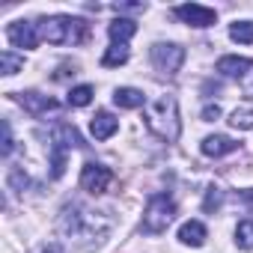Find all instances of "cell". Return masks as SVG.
Returning a JSON list of instances; mask_svg holds the SVG:
<instances>
[{
  "label": "cell",
  "instance_id": "12",
  "mask_svg": "<svg viewBox=\"0 0 253 253\" xmlns=\"http://www.w3.org/2000/svg\"><path fill=\"white\" fill-rule=\"evenodd\" d=\"M116 128H119V119H116L113 113H107V110H98V113L92 116V122H89V131H92L95 140H107V137H113Z\"/></svg>",
  "mask_w": 253,
  "mask_h": 253
},
{
  "label": "cell",
  "instance_id": "26",
  "mask_svg": "<svg viewBox=\"0 0 253 253\" xmlns=\"http://www.w3.org/2000/svg\"><path fill=\"white\" fill-rule=\"evenodd\" d=\"M39 253H63V247H60V244H45Z\"/></svg>",
  "mask_w": 253,
  "mask_h": 253
},
{
  "label": "cell",
  "instance_id": "7",
  "mask_svg": "<svg viewBox=\"0 0 253 253\" xmlns=\"http://www.w3.org/2000/svg\"><path fill=\"white\" fill-rule=\"evenodd\" d=\"M176 18L203 30V27H211L217 21V12L209 9V6H200V3H182V6H176Z\"/></svg>",
  "mask_w": 253,
  "mask_h": 253
},
{
  "label": "cell",
  "instance_id": "5",
  "mask_svg": "<svg viewBox=\"0 0 253 253\" xmlns=\"http://www.w3.org/2000/svg\"><path fill=\"white\" fill-rule=\"evenodd\" d=\"M149 60H152L155 72H161V75H176V72L182 69V63H185V48H182V45H173V42H158V45H152Z\"/></svg>",
  "mask_w": 253,
  "mask_h": 253
},
{
  "label": "cell",
  "instance_id": "1",
  "mask_svg": "<svg viewBox=\"0 0 253 253\" xmlns=\"http://www.w3.org/2000/svg\"><path fill=\"white\" fill-rule=\"evenodd\" d=\"M110 229V217L107 211H95V209H86L81 203H72L63 209L60 214V235L81 244V247H92L98 244Z\"/></svg>",
  "mask_w": 253,
  "mask_h": 253
},
{
  "label": "cell",
  "instance_id": "11",
  "mask_svg": "<svg viewBox=\"0 0 253 253\" xmlns=\"http://www.w3.org/2000/svg\"><path fill=\"white\" fill-rule=\"evenodd\" d=\"M253 69V60H247V57H220L217 60V72L223 75V78H238V81H244L247 78V72Z\"/></svg>",
  "mask_w": 253,
  "mask_h": 253
},
{
  "label": "cell",
  "instance_id": "23",
  "mask_svg": "<svg viewBox=\"0 0 253 253\" xmlns=\"http://www.w3.org/2000/svg\"><path fill=\"white\" fill-rule=\"evenodd\" d=\"M15 149V137H12V125L9 119H3V146H0V152H3V158H9Z\"/></svg>",
  "mask_w": 253,
  "mask_h": 253
},
{
  "label": "cell",
  "instance_id": "3",
  "mask_svg": "<svg viewBox=\"0 0 253 253\" xmlns=\"http://www.w3.org/2000/svg\"><path fill=\"white\" fill-rule=\"evenodd\" d=\"M39 39L51 42V45H69V42H81L86 36V24L81 18L72 15H51V18H39Z\"/></svg>",
  "mask_w": 253,
  "mask_h": 253
},
{
  "label": "cell",
  "instance_id": "24",
  "mask_svg": "<svg viewBox=\"0 0 253 253\" xmlns=\"http://www.w3.org/2000/svg\"><path fill=\"white\" fill-rule=\"evenodd\" d=\"M217 116H220V107H217V104H206V107H203V119H206V122H214Z\"/></svg>",
  "mask_w": 253,
  "mask_h": 253
},
{
  "label": "cell",
  "instance_id": "18",
  "mask_svg": "<svg viewBox=\"0 0 253 253\" xmlns=\"http://www.w3.org/2000/svg\"><path fill=\"white\" fill-rule=\"evenodd\" d=\"M229 125L238 131H250L253 128V107H235L229 116Z\"/></svg>",
  "mask_w": 253,
  "mask_h": 253
},
{
  "label": "cell",
  "instance_id": "22",
  "mask_svg": "<svg viewBox=\"0 0 253 253\" xmlns=\"http://www.w3.org/2000/svg\"><path fill=\"white\" fill-rule=\"evenodd\" d=\"M220 203H223V191H220L217 185H211V188H206V200H203V211H217V209H220Z\"/></svg>",
  "mask_w": 253,
  "mask_h": 253
},
{
  "label": "cell",
  "instance_id": "8",
  "mask_svg": "<svg viewBox=\"0 0 253 253\" xmlns=\"http://www.w3.org/2000/svg\"><path fill=\"white\" fill-rule=\"evenodd\" d=\"M6 36H9V42H12L15 48H24V51H30V48L39 45V27L30 24V21H15V24H9Z\"/></svg>",
  "mask_w": 253,
  "mask_h": 253
},
{
  "label": "cell",
  "instance_id": "19",
  "mask_svg": "<svg viewBox=\"0 0 253 253\" xmlns=\"http://www.w3.org/2000/svg\"><path fill=\"white\" fill-rule=\"evenodd\" d=\"M235 244L241 250H253V220H241L235 226Z\"/></svg>",
  "mask_w": 253,
  "mask_h": 253
},
{
  "label": "cell",
  "instance_id": "21",
  "mask_svg": "<svg viewBox=\"0 0 253 253\" xmlns=\"http://www.w3.org/2000/svg\"><path fill=\"white\" fill-rule=\"evenodd\" d=\"M89 101H92V86H86V84H81V86H75L69 92V104L72 107H86Z\"/></svg>",
  "mask_w": 253,
  "mask_h": 253
},
{
  "label": "cell",
  "instance_id": "14",
  "mask_svg": "<svg viewBox=\"0 0 253 253\" xmlns=\"http://www.w3.org/2000/svg\"><path fill=\"white\" fill-rule=\"evenodd\" d=\"M113 104L122 107V110H134V107H143L146 98H143V92L134 89V86H116V89H113Z\"/></svg>",
  "mask_w": 253,
  "mask_h": 253
},
{
  "label": "cell",
  "instance_id": "4",
  "mask_svg": "<svg viewBox=\"0 0 253 253\" xmlns=\"http://www.w3.org/2000/svg\"><path fill=\"white\" fill-rule=\"evenodd\" d=\"M173 220H176V203H173V197H167V194L149 197L146 211H143V229L152 232V235H158V232H164Z\"/></svg>",
  "mask_w": 253,
  "mask_h": 253
},
{
  "label": "cell",
  "instance_id": "13",
  "mask_svg": "<svg viewBox=\"0 0 253 253\" xmlns=\"http://www.w3.org/2000/svg\"><path fill=\"white\" fill-rule=\"evenodd\" d=\"M206 238H209V232H206V223L203 220H188V223L179 226V241L188 244V247H203Z\"/></svg>",
  "mask_w": 253,
  "mask_h": 253
},
{
  "label": "cell",
  "instance_id": "10",
  "mask_svg": "<svg viewBox=\"0 0 253 253\" xmlns=\"http://www.w3.org/2000/svg\"><path fill=\"white\" fill-rule=\"evenodd\" d=\"M200 149H203V155H209V158H223V155L235 152L238 143H235L232 137H226V134H209V137L200 143Z\"/></svg>",
  "mask_w": 253,
  "mask_h": 253
},
{
  "label": "cell",
  "instance_id": "2",
  "mask_svg": "<svg viewBox=\"0 0 253 253\" xmlns=\"http://www.w3.org/2000/svg\"><path fill=\"white\" fill-rule=\"evenodd\" d=\"M143 119H146V128H149L158 140L173 143V140H179V134H182L179 101H176V95H170V92H167V95H155L152 101H146Z\"/></svg>",
  "mask_w": 253,
  "mask_h": 253
},
{
  "label": "cell",
  "instance_id": "25",
  "mask_svg": "<svg viewBox=\"0 0 253 253\" xmlns=\"http://www.w3.org/2000/svg\"><path fill=\"white\" fill-rule=\"evenodd\" d=\"M241 86H244V95H247V98H253V78H244V81H241Z\"/></svg>",
  "mask_w": 253,
  "mask_h": 253
},
{
  "label": "cell",
  "instance_id": "17",
  "mask_svg": "<svg viewBox=\"0 0 253 253\" xmlns=\"http://www.w3.org/2000/svg\"><path fill=\"white\" fill-rule=\"evenodd\" d=\"M21 66H24V57L21 54H15V51H3L0 54V75H15V72H21Z\"/></svg>",
  "mask_w": 253,
  "mask_h": 253
},
{
  "label": "cell",
  "instance_id": "9",
  "mask_svg": "<svg viewBox=\"0 0 253 253\" xmlns=\"http://www.w3.org/2000/svg\"><path fill=\"white\" fill-rule=\"evenodd\" d=\"M18 101H21V107L27 110V113H33V116H45V113H54L57 107H60V101H54L51 95H42V92H18Z\"/></svg>",
  "mask_w": 253,
  "mask_h": 253
},
{
  "label": "cell",
  "instance_id": "15",
  "mask_svg": "<svg viewBox=\"0 0 253 253\" xmlns=\"http://www.w3.org/2000/svg\"><path fill=\"white\" fill-rule=\"evenodd\" d=\"M107 33H110V42H125V45H128V39L137 33V24L131 18H113Z\"/></svg>",
  "mask_w": 253,
  "mask_h": 253
},
{
  "label": "cell",
  "instance_id": "16",
  "mask_svg": "<svg viewBox=\"0 0 253 253\" xmlns=\"http://www.w3.org/2000/svg\"><path fill=\"white\" fill-rule=\"evenodd\" d=\"M128 63V45L125 42H110V48L101 57V66H125Z\"/></svg>",
  "mask_w": 253,
  "mask_h": 253
},
{
  "label": "cell",
  "instance_id": "20",
  "mask_svg": "<svg viewBox=\"0 0 253 253\" xmlns=\"http://www.w3.org/2000/svg\"><path fill=\"white\" fill-rule=\"evenodd\" d=\"M229 36H232L235 42L250 45V42H253V21H235V24L229 27Z\"/></svg>",
  "mask_w": 253,
  "mask_h": 253
},
{
  "label": "cell",
  "instance_id": "6",
  "mask_svg": "<svg viewBox=\"0 0 253 253\" xmlns=\"http://www.w3.org/2000/svg\"><path fill=\"white\" fill-rule=\"evenodd\" d=\"M113 185V173L104 167V164H84V170H81V188L84 191H89V194H104L107 188Z\"/></svg>",
  "mask_w": 253,
  "mask_h": 253
}]
</instances>
